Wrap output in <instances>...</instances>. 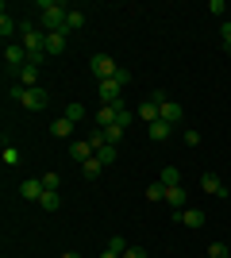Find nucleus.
<instances>
[{"label":"nucleus","instance_id":"nucleus-1","mask_svg":"<svg viewBox=\"0 0 231 258\" xmlns=\"http://www.w3.org/2000/svg\"><path fill=\"white\" fill-rule=\"evenodd\" d=\"M20 46L27 50L31 62L43 66V58H46V31H39L35 23H23V27H20Z\"/></svg>","mask_w":231,"mask_h":258},{"label":"nucleus","instance_id":"nucleus-2","mask_svg":"<svg viewBox=\"0 0 231 258\" xmlns=\"http://www.w3.org/2000/svg\"><path fill=\"white\" fill-rule=\"evenodd\" d=\"M39 23H43L46 31H62L66 27V16H69V8L62 4V0H39Z\"/></svg>","mask_w":231,"mask_h":258},{"label":"nucleus","instance_id":"nucleus-3","mask_svg":"<svg viewBox=\"0 0 231 258\" xmlns=\"http://www.w3.org/2000/svg\"><path fill=\"white\" fill-rule=\"evenodd\" d=\"M93 74H97V81H112V77L120 74V62L112 58V54H93Z\"/></svg>","mask_w":231,"mask_h":258},{"label":"nucleus","instance_id":"nucleus-4","mask_svg":"<svg viewBox=\"0 0 231 258\" xmlns=\"http://www.w3.org/2000/svg\"><path fill=\"white\" fill-rule=\"evenodd\" d=\"M97 93H100V104H108V108H127L123 104V89L116 85V81H97Z\"/></svg>","mask_w":231,"mask_h":258},{"label":"nucleus","instance_id":"nucleus-5","mask_svg":"<svg viewBox=\"0 0 231 258\" xmlns=\"http://www.w3.org/2000/svg\"><path fill=\"white\" fill-rule=\"evenodd\" d=\"M69 158H73L77 166H85L89 158H97V151H93V143H89V139H73V143H69Z\"/></svg>","mask_w":231,"mask_h":258},{"label":"nucleus","instance_id":"nucleus-6","mask_svg":"<svg viewBox=\"0 0 231 258\" xmlns=\"http://www.w3.org/2000/svg\"><path fill=\"white\" fill-rule=\"evenodd\" d=\"M200 189H204V193H212V197H227V185L220 181V173H212V170L200 173Z\"/></svg>","mask_w":231,"mask_h":258},{"label":"nucleus","instance_id":"nucleus-7","mask_svg":"<svg viewBox=\"0 0 231 258\" xmlns=\"http://www.w3.org/2000/svg\"><path fill=\"white\" fill-rule=\"evenodd\" d=\"M43 193H46L43 177H23V181H20V197H23V201H39Z\"/></svg>","mask_w":231,"mask_h":258},{"label":"nucleus","instance_id":"nucleus-8","mask_svg":"<svg viewBox=\"0 0 231 258\" xmlns=\"http://www.w3.org/2000/svg\"><path fill=\"white\" fill-rule=\"evenodd\" d=\"M174 220H177V224H185V227H193V231L204 227V212H200V208H181V212H174Z\"/></svg>","mask_w":231,"mask_h":258},{"label":"nucleus","instance_id":"nucleus-9","mask_svg":"<svg viewBox=\"0 0 231 258\" xmlns=\"http://www.w3.org/2000/svg\"><path fill=\"white\" fill-rule=\"evenodd\" d=\"M16 81H20L23 89H39V62H27L20 74H16Z\"/></svg>","mask_w":231,"mask_h":258},{"label":"nucleus","instance_id":"nucleus-10","mask_svg":"<svg viewBox=\"0 0 231 258\" xmlns=\"http://www.w3.org/2000/svg\"><path fill=\"white\" fill-rule=\"evenodd\" d=\"M185 201H189V189H185V185H174V189H166V205L174 208V212H181V208H185Z\"/></svg>","mask_w":231,"mask_h":258},{"label":"nucleus","instance_id":"nucleus-11","mask_svg":"<svg viewBox=\"0 0 231 258\" xmlns=\"http://www.w3.org/2000/svg\"><path fill=\"white\" fill-rule=\"evenodd\" d=\"M23 108H27V112H43V108H46V89H27Z\"/></svg>","mask_w":231,"mask_h":258},{"label":"nucleus","instance_id":"nucleus-12","mask_svg":"<svg viewBox=\"0 0 231 258\" xmlns=\"http://www.w3.org/2000/svg\"><path fill=\"white\" fill-rule=\"evenodd\" d=\"M135 116H139V119H143V123H146V127H150L154 119H162V108L154 104V100H143V104L135 108Z\"/></svg>","mask_w":231,"mask_h":258},{"label":"nucleus","instance_id":"nucleus-13","mask_svg":"<svg viewBox=\"0 0 231 258\" xmlns=\"http://www.w3.org/2000/svg\"><path fill=\"white\" fill-rule=\"evenodd\" d=\"M146 135H150L154 143H166L170 135H174V123H166V119H154L150 127H146Z\"/></svg>","mask_w":231,"mask_h":258},{"label":"nucleus","instance_id":"nucleus-14","mask_svg":"<svg viewBox=\"0 0 231 258\" xmlns=\"http://www.w3.org/2000/svg\"><path fill=\"white\" fill-rule=\"evenodd\" d=\"M73 127H77L73 119H66V116H58L54 123H50V135H54V139H69V135H73ZM69 143H73V139H69Z\"/></svg>","mask_w":231,"mask_h":258},{"label":"nucleus","instance_id":"nucleus-15","mask_svg":"<svg viewBox=\"0 0 231 258\" xmlns=\"http://www.w3.org/2000/svg\"><path fill=\"white\" fill-rule=\"evenodd\" d=\"M66 31H46V54H62L66 50Z\"/></svg>","mask_w":231,"mask_h":258},{"label":"nucleus","instance_id":"nucleus-16","mask_svg":"<svg viewBox=\"0 0 231 258\" xmlns=\"http://www.w3.org/2000/svg\"><path fill=\"white\" fill-rule=\"evenodd\" d=\"M97 131H104V127H112V123H116V108H108V104H100L97 108Z\"/></svg>","mask_w":231,"mask_h":258},{"label":"nucleus","instance_id":"nucleus-17","mask_svg":"<svg viewBox=\"0 0 231 258\" xmlns=\"http://www.w3.org/2000/svg\"><path fill=\"white\" fill-rule=\"evenodd\" d=\"M181 116H185V112H181V104H174V100H166V104H162V119H166V123H174V127H177V123H181Z\"/></svg>","mask_w":231,"mask_h":258},{"label":"nucleus","instance_id":"nucleus-18","mask_svg":"<svg viewBox=\"0 0 231 258\" xmlns=\"http://www.w3.org/2000/svg\"><path fill=\"white\" fill-rule=\"evenodd\" d=\"M81 27H85V12H77V8H69V16H66V27H62V31H81Z\"/></svg>","mask_w":231,"mask_h":258},{"label":"nucleus","instance_id":"nucleus-19","mask_svg":"<svg viewBox=\"0 0 231 258\" xmlns=\"http://www.w3.org/2000/svg\"><path fill=\"white\" fill-rule=\"evenodd\" d=\"M100 135H104V143H112V147H116V143H123V135H127V127H120V123H112V127H104V131H100Z\"/></svg>","mask_w":231,"mask_h":258},{"label":"nucleus","instance_id":"nucleus-20","mask_svg":"<svg viewBox=\"0 0 231 258\" xmlns=\"http://www.w3.org/2000/svg\"><path fill=\"white\" fill-rule=\"evenodd\" d=\"M58 205H62V193H43L39 197V208H43V212H58Z\"/></svg>","mask_w":231,"mask_h":258},{"label":"nucleus","instance_id":"nucleus-21","mask_svg":"<svg viewBox=\"0 0 231 258\" xmlns=\"http://www.w3.org/2000/svg\"><path fill=\"white\" fill-rule=\"evenodd\" d=\"M100 170H104V162H100V158H89L85 166H81V173H85L89 181H97V177H100Z\"/></svg>","mask_w":231,"mask_h":258},{"label":"nucleus","instance_id":"nucleus-22","mask_svg":"<svg viewBox=\"0 0 231 258\" xmlns=\"http://www.w3.org/2000/svg\"><path fill=\"white\" fill-rule=\"evenodd\" d=\"M97 158L104 162V166H112V162L120 158V151H116V147H112V143H104V147H97Z\"/></svg>","mask_w":231,"mask_h":258},{"label":"nucleus","instance_id":"nucleus-23","mask_svg":"<svg viewBox=\"0 0 231 258\" xmlns=\"http://www.w3.org/2000/svg\"><path fill=\"white\" fill-rule=\"evenodd\" d=\"M0 35H4V43H12V35H16V20H12L8 12L0 16Z\"/></svg>","mask_w":231,"mask_h":258},{"label":"nucleus","instance_id":"nucleus-24","mask_svg":"<svg viewBox=\"0 0 231 258\" xmlns=\"http://www.w3.org/2000/svg\"><path fill=\"white\" fill-rule=\"evenodd\" d=\"M43 189H46V193H58V189H62V177H58L54 170H46L43 173Z\"/></svg>","mask_w":231,"mask_h":258},{"label":"nucleus","instance_id":"nucleus-25","mask_svg":"<svg viewBox=\"0 0 231 258\" xmlns=\"http://www.w3.org/2000/svg\"><path fill=\"white\" fill-rule=\"evenodd\" d=\"M162 185H166V189L181 185V173H177V166H166V170H162Z\"/></svg>","mask_w":231,"mask_h":258},{"label":"nucleus","instance_id":"nucleus-26","mask_svg":"<svg viewBox=\"0 0 231 258\" xmlns=\"http://www.w3.org/2000/svg\"><path fill=\"white\" fill-rule=\"evenodd\" d=\"M62 116H66V119H73V123H81V119H85L89 112H85V104H66V112H62Z\"/></svg>","mask_w":231,"mask_h":258},{"label":"nucleus","instance_id":"nucleus-27","mask_svg":"<svg viewBox=\"0 0 231 258\" xmlns=\"http://www.w3.org/2000/svg\"><path fill=\"white\" fill-rule=\"evenodd\" d=\"M146 201H166V185L162 181H150V185H146Z\"/></svg>","mask_w":231,"mask_h":258},{"label":"nucleus","instance_id":"nucleus-28","mask_svg":"<svg viewBox=\"0 0 231 258\" xmlns=\"http://www.w3.org/2000/svg\"><path fill=\"white\" fill-rule=\"evenodd\" d=\"M23 97H27V89H23L20 81H12V85H8V100H20V104H23Z\"/></svg>","mask_w":231,"mask_h":258},{"label":"nucleus","instance_id":"nucleus-29","mask_svg":"<svg viewBox=\"0 0 231 258\" xmlns=\"http://www.w3.org/2000/svg\"><path fill=\"white\" fill-rule=\"evenodd\" d=\"M131 119H135L131 108H120V112H116V123H120V127H131Z\"/></svg>","mask_w":231,"mask_h":258},{"label":"nucleus","instance_id":"nucleus-30","mask_svg":"<svg viewBox=\"0 0 231 258\" xmlns=\"http://www.w3.org/2000/svg\"><path fill=\"white\" fill-rule=\"evenodd\" d=\"M108 250H116V254L123 258V250H127V243H123V235H112V239H108Z\"/></svg>","mask_w":231,"mask_h":258},{"label":"nucleus","instance_id":"nucleus-31","mask_svg":"<svg viewBox=\"0 0 231 258\" xmlns=\"http://www.w3.org/2000/svg\"><path fill=\"white\" fill-rule=\"evenodd\" d=\"M231 250L223 247V243H208V258H227Z\"/></svg>","mask_w":231,"mask_h":258},{"label":"nucleus","instance_id":"nucleus-32","mask_svg":"<svg viewBox=\"0 0 231 258\" xmlns=\"http://www.w3.org/2000/svg\"><path fill=\"white\" fill-rule=\"evenodd\" d=\"M181 139H185V147L193 151V147H200V131H193V127H189L185 135H181Z\"/></svg>","mask_w":231,"mask_h":258},{"label":"nucleus","instance_id":"nucleus-33","mask_svg":"<svg viewBox=\"0 0 231 258\" xmlns=\"http://www.w3.org/2000/svg\"><path fill=\"white\" fill-rule=\"evenodd\" d=\"M16 162H20V151H16V147H4V166H16Z\"/></svg>","mask_w":231,"mask_h":258},{"label":"nucleus","instance_id":"nucleus-34","mask_svg":"<svg viewBox=\"0 0 231 258\" xmlns=\"http://www.w3.org/2000/svg\"><path fill=\"white\" fill-rule=\"evenodd\" d=\"M112 81H116V85H127V81H131V70H123V66H120V74H116V77H112Z\"/></svg>","mask_w":231,"mask_h":258},{"label":"nucleus","instance_id":"nucleus-35","mask_svg":"<svg viewBox=\"0 0 231 258\" xmlns=\"http://www.w3.org/2000/svg\"><path fill=\"white\" fill-rule=\"evenodd\" d=\"M208 12H216V16H223V12H231V4H223V0H212Z\"/></svg>","mask_w":231,"mask_h":258},{"label":"nucleus","instance_id":"nucleus-36","mask_svg":"<svg viewBox=\"0 0 231 258\" xmlns=\"http://www.w3.org/2000/svg\"><path fill=\"white\" fill-rule=\"evenodd\" d=\"M220 35H223V46L231 50V20H223V27H220Z\"/></svg>","mask_w":231,"mask_h":258},{"label":"nucleus","instance_id":"nucleus-37","mask_svg":"<svg viewBox=\"0 0 231 258\" xmlns=\"http://www.w3.org/2000/svg\"><path fill=\"white\" fill-rule=\"evenodd\" d=\"M123 258H146V250L143 247H127V250H123Z\"/></svg>","mask_w":231,"mask_h":258},{"label":"nucleus","instance_id":"nucleus-38","mask_svg":"<svg viewBox=\"0 0 231 258\" xmlns=\"http://www.w3.org/2000/svg\"><path fill=\"white\" fill-rule=\"evenodd\" d=\"M100 258H120V254H116V250H108V247H104V254H100Z\"/></svg>","mask_w":231,"mask_h":258},{"label":"nucleus","instance_id":"nucleus-39","mask_svg":"<svg viewBox=\"0 0 231 258\" xmlns=\"http://www.w3.org/2000/svg\"><path fill=\"white\" fill-rule=\"evenodd\" d=\"M62 258H81V254H77V250H66V254H62Z\"/></svg>","mask_w":231,"mask_h":258},{"label":"nucleus","instance_id":"nucleus-40","mask_svg":"<svg viewBox=\"0 0 231 258\" xmlns=\"http://www.w3.org/2000/svg\"><path fill=\"white\" fill-rule=\"evenodd\" d=\"M227 58H231V50H227Z\"/></svg>","mask_w":231,"mask_h":258},{"label":"nucleus","instance_id":"nucleus-41","mask_svg":"<svg viewBox=\"0 0 231 258\" xmlns=\"http://www.w3.org/2000/svg\"><path fill=\"white\" fill-rule=\"evenodd\" d=\"M227 258H231V254H227Z\"/></svg>","mask_w":231,"mask_h":258}]
</instances>
